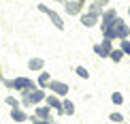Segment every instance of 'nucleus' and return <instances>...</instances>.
<instances>
[{"label":"nucleus","instance_id":"f257e3e1","mask_svg":"<svg viewBox=\"0 0 130 124\" xmlns=\"http://www.w3.org/2000/svg\"><path fill=\"white\" fill-rule=\"evenodd\" d=\"M45 94H47V90L45 88H32V90H24L21 92V107L24 109H30V107H34V105H39L45 101Z\"/></svg>","mask_w":130,"mask_h":124},{"label":"nucleus","instance_id":"f03ea898","mask_svg":"<svg viewBox=\"0 0 130 124\" xmlns=\"http://www.w3.org/2000/svg\"><path fill=\"white\" fill-rule=\"evenodd\" d=\"M4 86H7L9 90H15V92H24V90L36 88V81H34V79H30V77L19 75V77H15V79H7V81H4Z\"/></svg>","mask_w":130,"mask_h":124},{"label":"nucleus","instance_id":"7ed1b4c3","mask_svg":"<svg viewBox=\"0 0 130 124\" xmlns=\"http://www.w3.org/2000/svg\"><path fill=\"white\" fill-rule=\"evenodd\" d=\"M62 7H64V13H66V15H70V17H77L81 11L88 7V2H85V0H64Z\"/></svg>","mask_w":130,"mask_h":124},{"label":"nucleus","instance_id":"20e7f679","mask_svg":"<svg viewBox=\"0 0 130 124\" xmlns=\"http://www.w3.org/2000/svg\"><path fill=\"white\" fill-rule=\"evenodd\" d=\"M36 9H39L41 13H45L47 17L51 19V24L56 26L58 30H64V19H62V17H60V15H58V13H56V11H53L51 7H47L45 2H39V4H36Z\"/></svg>","mask_w":130,"mask_h":124},{"label":"nucleus","instance_id":"39448f33","mask_svg":"<svg viewBox=\"0 0 130 124\" xmlns=\"http://www.w3.org/2000/svg\"><path fill=\"white\" fill-rule=\"evenodd\" d=\"M79 19H81V26L83 28H94V26H98L100 21V13H94V11H81L79 13Z\"/></svg>","mask_w":130,"mask_h":124},{"label":"nucleus","instance_id":"423d86ee","mask_svg":"<svg viewBox=\"0 0 130 124\" xmlns=\"http://www.w3.org/2000/svg\"><path fill=\"white\" fill-rule=\"evenodd\" d=\"M113 47H115V45H113V41H109V39H105V36H102L100 43L92 45V51H94L98 58H109V53H111Z\"/></svg>","mask_w":130,"mask_h":124},{"label":"nucleus","instance_id":"0eeeda50","mask_svg":"<svg viewBox=\"0 0 130 124\" xmlns=\"http://www.w3.org/2000/svg\"><path fill=\"white\" fill-rule=\"evenodd\" d=\"M111 28L115 30L117 41H120V39H130V26H128L126 21H124V19L120 17V15H117V17H115V21L111 24Z\"/></svg>","mask_w":130,"mask_h":124},{"label":"nucleus","instance_id":"6e6552de","mask_svg":"<svg viewBox=\"0 0 130 124\" xmlns=\"http://www.w3.org/2000/svg\"><path fill=\"white\" fill-rule=\"evenodd\" d=\"M51 111H53V109L45 103V101H43V103H39V105H34V116L39 118L41 122H51V120H53Z\"/></svg>","mask_w":130,"mask_h":124},{"label":"nucleus","instance_id":"1a4fd4ad","mask_svg":"<svg viewBox=\"0 0 130 124\" xmlns=\"http://www.w3.org/2000/svg\"><path fill=\"white\" fill-rule=\"evenodd\" d=\"M47 88H49V92H53V94H58V96H68V84L66 81H60V79H53L51 77V81H49V86H47Z\"/></svg>","mask_w":130,"mask_h":124},{"label":"nucleus","instance_id":"9d476101","mask_svg":"<svg viewBox=\"0 0 130 124\" xmlns=\"http://www.w3.org/2000/svg\"><path fill=\"white\" fill-rule=\"evenodd\" d=\"M117 17V11H113V9H105L102 11V15H100V21H98V26H100V32L105 30V28H109V26L115 21Z\"/></svg>","mask_w":130,"mask_h":124},{"label":"nucleus","instance_id":"9b49d317","mask_svg":"<svg viewBox=\"0 0 130 124\" xmlns=\"http://www.w3.org/2000/svg\"><path fill=\"white\" fill-rule=\"evenodd\" d=\"M11 120L13 122H28V114L24 107H11Z\"/></svg>","mask_w":130,"mask_h":124},{"label":"nucleus","instance_id":"f8f14e48","mask_svg":"<svg viewBox=\"0 0 130 124\" xmlns=\"http://www.w3.org/2000/svg\"><path fill=\"white\" fill-rule=\"evenodd\" d=\"M45 103L51 107L53 111H58V114H60V107H62V96H58V94H45Z\"/></svg>","mask_w":130,"mask_h":124},{"label":"nucleus","instance_id":"ddd939ff","mask_svg":"<svg viewBox=\"0 0 130 124\" xmlns=\"http://www.w3.org/2000/svg\"><path fill=\"white\" fill-rule=\"evenodd\" d=\"M75 111H77L75 103L64 96V99H62V107H60V116H75Z\"/></svg>","mask_w":130,"mask_h":124},{"label":"nucleus","instance_id":"4468645a","mask_svg":"<svg viewBox=\"0 0 130 124\" xmlns=\"http://www.w3.org/2000/svg\"><path fill=\"white\" fill-rule=\"evenodd\" d=\"M49 81H51V73H49V71H45V68H43V71H39V77H36V86L47 90Z\"/></svg>","mask_w":130,"mask_h":124},{"label":"nucleus","instance_id":"2eb2a0df","mask_svg":"<svg viewBox=\"0 0 130 124\" xmlns=\"http://www.w3.org/2000/svg\"><path fill=\"white\" fill-rule=\"evenodd\" d=\"M26 64H28V68H30V71H36V73H39V71H43V68H45V60H43V58H39V56L30 58V60L26 62Z\"/></svg>","mask_w":130,"mask_h":124},{"label":"nucleus","instance_id":"dca6fc26","mask_svg":"<svg viewBox=\"0 0 130 124\" xmlns=\"http://www.w3.org/2000/svg\"><path fill=\"white\" fill-rule=\"evenodd\" d=\"M124 56H126V53H124L120 47H113V49H111V53H109V58H111V60L115 62V64H117V62H122V60H124Z\"/></svg>","mask_w":130,"mask_h":124},{"label":"nucleus","instance_id":"f3484780","mask_svg":"<svg viewBox=\"0 0 130 124\" xmlns=\"http://www.w3.org/2000/svg\"><path fill=\"white\" fill-rule=\"evenodd\" d=\"M88 9H90V11H94V13H100V15H102V11H105V4H100L98 0H92V2L88 4Z\"/></svg>","mask_w":130,"mask_h":124},{"label":"nucleus","instance_id":"a211bd4d","mask_svg":"<svg viewBox=\"0 0 130 124\" xmlns=\"http://www.w3.org/2000/svg\"><path fill=\"white\" fill-rule=\"evenodd\" d=\"M4 103H7L9 107H19L21 105V99H17V96L11 94V96H4Z\"/></svg>","mask_w":130,"mask_h":124},{"label":"nucleus","instance_id":"6ab92c4d","mask_svg":"<svg viewBox=\"0 0 130 124\" xmlns=\"http://www.w3.org/2000/svg\"><path fill=\"white\" fill-rule=\"evenodd\" d=\"M75 73H77V77H81V79H90V71L85 66H81V64L75 66Z\"/></svg>","mask_w":130,"mask_h":124},{"label":"nucleus","instance_id":"aec40b11","mask_svg":"<svg viewBox=\"0 0 130 124\" xmlns=\"http://www.w3.org/2000/svg\"><path fill=\"white\" fill-rule=\"evenodd\" d=\"M111 103L115 105V107H120V105L124 103V94H122V92H117V90H115V92L111 94Z\"/></svg>","mask_w":130,"mask_h":124},{"label":"nucleus","instance_id":"412c9836","mask_svg":"<svg viewBox=\"0 0 130 124\" xmlns=\"http://www.w3.org/2000/svg\"><path fill=\"white\" fill-rule=\"evenodd\" d=\"M117 47H120L126 56H130V41L128 39H120V45H117Z\"/></svg>","mask_w":130,"mask_h":124},{"label":"nucleus","instance_id":"4be33fe9","mask_svg":"<svg viewBox=\"0 0 130 124\" xmlns=\"http://www.w3.org/2000/svg\"><path fill=\"white\" fill-rule=\"evenodd\" d=\"M109 120L122 124V122H124V114H122V111H113V114H109Z\"/></svg>","mask_w":130,"mask_h":124},{"label":"nucleus","instance_id":"5701e85b","mask_svg":"<svg viewBox=\"0 0 130 124\" xmlns=\"http://www.w3.org/2000/svg\"><path fill=\"white\" fill-rule=\"evenodd\" d=\"M98 2H100V4H105V7H107V4H109L111 0H98Z\"/></svg>","mask_w":130,"mask_h":124},{"label":"nucleus","instance_id":"b1692460","mask_svg":"<svg viewBox=\"0 0 130 124\" xmlns=\"http://www.w3.org/2000/svg\"><path fill=\"white\" fill-rule=\"evenodd\" d=\"M128 19H130V7H128Z\"/></svg>","mask_w":130,"mask_h":124},{"label":"nucleus","instance_id":"393cba45","mask_svg":"<svg viewBox=\"0 0 130 124\" xmlns=\"http://www.w3.org/2000/svg\"><path fill=\"white\" fill-rule=\"evenodd\" d=\"M56 2H60V4H62V2H64V0H56Z\"/></svg>","mask_w":130,"mask_h":124}]
</instances>
